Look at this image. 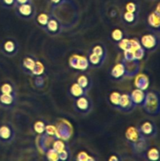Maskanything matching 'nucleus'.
I'll list each match as a JSON object with an SVG mask.
<instances>
[{"label":"nucleus","instance_id":"1","mask_svg":"<svg viewBox=\"0 0 160 161\" xmlns=\"http://www.w3.org/2000/svg\"><path fill=\"white\" fill-rule=\"evenodd\" d=\"M10 135V130L6 126L0 127V138H3V139H6L9 137Z\"/></svg>","mask_w":160,"mask_h":161},{"label":"nucleus","instance_id":"2","mask_svg":"<svg viewBox=\"0 0 160 161\" xmlns=\"http://www.w3.org/2000/svg\"><path fill=\"white\" fill-rule=\"evenodd\" d=\"M143 43L145 47H152L154 45V39L152 36H144L143 38Z\"/></svg>","mask_w":160,"mask_h":161},{"label":"nucleus","instance_id":"3","mask_svg":"<svg viewBox=\"0 0 160 161\" xmlns=\"http://www.w3.org/2000/svg\"><path fill=\"white\" fill-rule=\"evenodd\" d=\"M0 101L3 104H10L12 102V97L9 95V94H3L0 96Z\"/></svg>","mask_w":160,"mask_h":161},{"label":"nucleus","instance_id":"4","mask_svg":"<svg viewBox=\"0 0 160 161\" xmlns=\"http://www.w3.org/2000/svg\"><path fill=\"white\" fill-rule=\"evenodd\" d=\"M20 11L21 14H24V15H28L29 14H31V6L29 5H26V4H22V6L20 7Z\"/></svg>","mask_w":160,"mask_h":161},{"label":"nucleus","instance_id":"5","mask_svg":"<svg viewBox=\"0 0 160 161\" xmlns=\"http://www.w3.org/2000/svg\"><path fill=\"white\" fill-rule=\"evenodd\" d=\"M72 94H74L75 95H78V94H82V89L81 87H79V86L75 84L73 85V86L72 87Z\"/></svg>","mask_w":160,"mask_h":161},{"label":"nucleus","instance_id":"6","mask_svg":"<svg viewBox=\"0 0 160 161\" xmlns=\"http://www.w3.org/2000/svg\"><path fill=\"white\" fill-rule=\"evenodd\" d=\"M77 104H78V106L80 108H85L87 106V101L85 98H83V97H82V98H80L79 100L78 101Z\"/></svg>","mask_w":160,"mask_h":161},{"label":"nucleus","instance_id":"7","mask_svg":"<svg viewBox=\"0 0 160 161\" xmlns=\"http://www.w3.org/2000/svg\"><path fill=\"white\" fill-rule=\"evenodd\" d=\"M1 91L3 94H9L12 91V88L9 84H3L1 88Z\"/></svg>","mask_w":160,"mask_h":161},{"label":"nucleus","instance_id":"8","mask_svg":"<svg viewBox=\"0 0 160 161\" xmlns=\"http://www.w3.org/2000/svg\"><path fill=\"white\" fill-rule=\"evenodd\" d=\"M38 20H39V21L40 22L41 24L45 25V24H46L47 20H48V17H47V16L45 15V14H41V15H39Z\"/></svg>","mask_w":160,"mask_h":161},{"label":"nucleus","instance_id":"9","mask_svg":"<svg viewBox=\"0 0 160 161\" xmlns=\"http://www.w3.org/2000/svg\"><path fill=\"white\" fill-rule=\"evenodd\" d=\"M112 36L115 39L119 40V39H120L121 38H122V32H121L119 30H115V31L112 33Z\"/></svg>","mask_w":160,"mask_h":161},{"label":"nucleus","instance_id":"10","mask_svg":"<svg viewBox=\"0 0 160 161\" xmlns=\"http://www.w3.org/2000/svg\"><path fill=\"white\" fill-rule=\"evenodd\" d=\"M43 124L41 122H38L37 124H35V129L36 131L38 132H42V130H43Z\"/></svg>","mask_w":160,"mask_h":161},{"label":"nucleus","instance_id":"11","mask_svg":"<svg viewBox=\"0 0 160 161\" xmlns=\"http://www.w3.org/2000/svg\"><path fill=\"white\" fill-rule=\"evenodd\" d=\"M135 9H136V6H135L134 3H130L127 4L126 9L128 10V12H130V13L133 12V11H135Z\"/></svg>","mask_w":160,"mask_h":161},{"label":"nucleus","instance_id":"12","mask_svg":"<svg viewBox=\"0 0 160 161\" xmlns=\"http://www.w3.org/2000/svg\"><path fill=\"white\" fill-rule=\"evenodd\" d=\"M14 48V46L12 42H6V44H5V49H6L7 51H12L13 50Z\"/></svg>","mask_w":160,"mask_h":161},{"label":"nucleus","instance_id":"13","mask_svg":"<svg viewBox=\"0 0 160 161\" xmlns=\"http://www.w3.org/2000/svg\"><path fill=\"white\" fill-rule=\"evenodd\" d=\"M49 28H50V30H52V31H54V30L56 29V28H57V25H56V22L54 21V20H51V21L49 23Z\"/></svg>","mask_w":160,"mask_h":161},{"label":"nucleus","instance_id":"14","mask_svg":"<svg viewBox=\"0 0 160 161\" xmlns=\"http://www.w3.org/2000/svg\"><path fill=\"white\" fill-rule=\"evenodd\" d=\"M128 133H130V135H131L130 136V139H136L137 135H136V132L135 130H133V129H129Z\"/></svg>","mask_w":160,"mask_h":161},{"label":"nucleus","instance_id":"15","mask_svg":"<svg viewBox=\"0 0 160 161\" xmlns=\"http://www.w3.org/2000/svg\"><path fill=\"white\" fill-rule=\"evenodd\" d=\"M78 83H79L81 86H85L86 85V78L85 76H81L78 79Z\"/></svg>","mask_w":160,"mask_h":161},{"label":"nucleus","instance_id":"16","mask_svg":"<svg viewBox=\"0 0 160 161\" xmlns=\"http://www.w3.org/2000/svg\"><path fill=\"white\" fill-rule=\"evenodd\" d=\"M55 149L58 151H62L63 149H64V145L61 142H57L55 144Z\"/></svg>","mask_w":160,"mask_h":161},{"label":"nucleus","instance_id":"17","mask_svg":"<svg viewBox=\"0 0 160 161\" xmlns=\"http://www.w3.org/2000/svg\"><path fill=\"white\" fill-rule=\"evenodd\" d=\"M125 17L128 21H131V20H133V15L132 14V13L128 12L125 14Z\"/></svg>","mask_w":160,"mask_h":161},{"label":"nucleus","instance_id":"18","mask_svg":"<svg viewBox=\"0 0 160 161\" xmlns=\"http://www.w3.org/2000/svg\"><path fill=\"white\" fill-rule=\"evenodd\" d=\"M90 60L93 63H97L99 61V58L97 54H93L90 57Z\"/></svg>","mask_w":160,"mask_h":161},{"label":"nucleus","instance_id":"19","mask_svg":"<svg viewBox=\"0 0 160 161\" xmlns=\"http://www.w3.org/2000/svg\"><path fill=\"white\" fill-rule=\"evenodd\" d=\"M3 3L6 5H11L13 3V0H3Z\"/></svg>","mask_w":160,"mask_h":161},{"label":"nucleus","instance_id":"20","mask_svg":"<svg viewBox=\"0 0 160 161\" xmlns=\"http://www.w3.org/2000/svg\"><path fill=\"white\" fill-rule=\"evenodd\" d=\"M27 1H28V0H17V2L20 3H21V4H24V3H26Z\"/></svg>","mask_w":160,"mask_h":161},{"label":"nucleus","instance_id":"21","mask_svg":"<svg viewBox=\"0 0 160 161\" xmlns=\"http://www.w3.org/2000/svg\"><path fill=\"white\" fill-rule=\"evenodd\" d=\"M52 1L53 2V3H58V2L60 1V0H52Z\"/></svg>","mask_w":160,"mask_h":161}]
</instances>
